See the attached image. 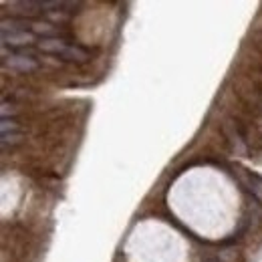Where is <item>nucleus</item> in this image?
Wrapping results in <instances>:
<instances>
[{
	"label": "nucleus",
	"mask_w": 262,
	"mask_h": 262,
	"mask_svg": "<svg viewBox=\"0 0 262 262\" xmlns=\"http://www.w3.org/2000/svg\"><path fill=\"white\" fill-rule=\"evenodd\" d=\"M6 67L16 71V73H31L38 67V63L31 57H25V55H10L6 59Z\"/></svg>",
	"instance_id": "1"
},
{
	"label": "nucleus",
	"mask_w": 262,
	"mask_h": 262,
	"mask_svg": "<svg viewBox=\"0 0 262 262\" xmlns=\"http://www.w3.org/2000/svg\"><path fill=\"white\" fill-rule=\"evenodd\" d=\"M238 173H240V178H242V182H244L246 190H248V192H250V194H252V196L256 198V200L262 204V178L260 176L250 173V171H246V169H240Z\"/></svg>",
	"instance_id": "2"
},
{
	"label": "nucleus",
	"mask_w": 262,
	"mask_h": 262,
	"mask_svg": "<svg viewBox=\"0 0 262 262\" xmlns=\"http://www.w3.org/2000/svg\"><path fill=\"white\" fill-rule=\"evenodd\" d=\"M34 42V33H27V31H20V33H8L2 34V45H10V47H29Z\"/></svg>",
	"instance_id": "3"
},
{
	"label": "nucleus",
	"mask_w": 262,
	"mask_h": 262,
	"mask_svg": "<svg viewBox=\"0 0 262 262\" xmlns=\"http://www.w3.org/2000/svg\"><path fill=\"white\" fill-rule=\"evenodd\" d=\"M67 45L63 38H57V36H53V38H42L40 42H38V49L42 51V53H51V55H63L67 51Z\"/></svg>",
	"instance_id": "4"
},
{
	"label": "nucleus",
	"mask_w": 262,
	"mask_h": 262,
	"mask_svg": "<svg viewBox=\"0 0 262 262\" xmlns=\"http://www.w3.org/2000/svg\"><path fill=\"white\" fill-rule=\"evenodd\" d=\"M65 61H71V63H87L89 61V53L77 45H69L67 51L61 55Z\"/></svg>",
	"instance_id": "5"
},
{
	"label": "nucleus",
	"mask_w": 262,
	"mask_h": 262,
	"mask_svg": "<svg viewBox=\"0 0 262 262\" xmlns=\"http://www.w3.org/2000/svg\"><path fill=\"white\" fill-rule=\"evenodd\" d=\"M23 27H27L25 20H18V18H4L2 20V34H8V33H20Z\"/></svg>",
	"instance_id": "6"
},
{
	"label": "nucleus",
	"mask_w": 262,
	"mask_h": 262,
	"mask_svg": "<svg viewBox=\"0 0 262 262\" xmlns=\"http://www.w3.org/2000/svg\"><path fill=\"white\" fill-rule=\"evenodd\" d=\"M33 33L34 34H49V38H53V34L57 33V27H53L51 23H34Z\"/></svg>",
	"instance_id": "7"
},
{
	"label": "nucleus",
	"mask_w": 262,
	"mask_h": 262,
	"mask_svg": "<svg viewBox=\"0 0 262 262\" xmlns=\"http://www.w3.org/2000/svg\"><path fill=\"white\" fill-rule=\"evenodd\" d=\"M20 139H23L20 133H6V135H2V147H6L8 143H10V145L20 143Z\"/></svg>",
	"instance_id": "8"
},
{
	"label": "nucleus",
	"mask_w": 262,
	"mask_h": 262,
	"mask_svg": "<svg viewBox=\"0 0 262 262\" xmlns=\"http://www.w3.org/2000/svg\"><path fill=\"white\" fill-rule=\"evenodd\" d=\"M16 121L14 119H2V123H0V131H2V135H6V133H14L16 131Z\"/></svg>",
	"instance_id": "9"
},
{
	"label": "nucleus",
	"mask_w": 262,
	"mask_h": 262,
	"mask_svg": "<svg viewBox=\"0 0 262 262\" xmlns=\"http://www.w3.org/2000/svg\"><path fill=\"white\" fill-rule=\"evenodd\" d=\"M0 111H2V119H8V113H10V115H14V113H16V107L4 101V103H2V109H0Z\"/></svg>",
	"instance_id": "10"
},
{
	"label": "nucleus",
	"mask_w": 262,
	"mask_h": 262,
	"mask_svg": "<svg viewBox=\"0 0 262 262\" xmlns=\"http://www.w3.org/2000/svg\"><path fill=\"white\" fill-rule=\"evenodd\" d=\"M51 18H55V20H67V18H69V14H63V12H53V14H51Z\"/></svg>",
	"instance_id": "11"
},
{
	"label": "nucleus",
	"mask_w": 262,
	"mask_h": 262,
	"mask_svg": "<svg viewBox=\"0 0 262 262\" xmlns=\"http://www.w3.org/2000/svg\"><path fill=\"white\" fill-rule=\"evenodd\" d=\"M208 262H218V260H208Z\"/></svg>",
	"instance_id": "12"
}]
</instances>
